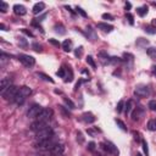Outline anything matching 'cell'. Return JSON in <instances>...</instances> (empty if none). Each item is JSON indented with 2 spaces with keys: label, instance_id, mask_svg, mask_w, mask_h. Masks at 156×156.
<instances>
[{
  "label": "cell",
  "instance_id": "obj_9",
  "mask_svg": "<svg viewBox=\"0 0 156 156\" xmlns=\"http://www.w3.org/2000/svg\"><path fill=\"white\" fill-rule=\"evenodd\" d=\"M11 86H12V80H11V78H9V77L3 78V80H2V86H0V94L4 95L5 92H6Z\"/></svg>",
  "mask_w": 156,
  "mask_h": 156
},
{
  "label": "cell",
  "instance_id": "obj_14",
  "mask_svg": "<svg viewBox=\"0 0 156 156\" xmlns=\"http://www.w3.org/2000/svg\"><path fill=\"white\" fill-rule=\"evenodd\" d=\"M82 120H83V122H86V123H93V122H95V116L92 114V112H84L83 115H82Z\"/></svg>",
  "mask_w": 156,
  "mask_h": 156
},
{
  "label": "cell",
  "instance_id": "obj_37",
  "mask_svg": "<svg viewBox=\"0 0 156 156\" xmlns=\"http://www.w3.org/2000/svg\"><path fill=\"white\" fill-rule=\"evenodd\" d=\"M82 54H83V48H82V46H80V48H77V49H76L74 55H76L77 57H81V56H82Z\"/></svg>",
  "mask_w": 156,
  "mask_h": 156
},
{
  "label": "cell",
  "instance_id": "obj_47",
  "mask_svg": "<svg viewBox=\"0 0 156 156\" xmlns=\"http://www.w3.org/2000/svg\"><path fill=\"white\" fill-rule=\"evenodd\" d=\"M19 44L22 45V46H26V45H27V42H26L23 38H20V39H19Z\"/></svg>",
  "mask_w": 156,
  "mask_h": 156
},
{
  "label": "cell",
  "instance_id": "obj_27",
  "mask_svg": "<svg viewBox=\"0 0 156 156\" xmlns=\"http://www.w3.org/2000/svg\"><path fill=\"white\" fill-rule=\"evenodd\" d=\"M148 129L151 131V132H155L156 131V120H150L148 122Z\"/></svg>",
  "mask_w": 156,
  "mask_h": 156
},
{
  "label": "cell",
  "instance_id": "obj_3",
  "mask_svg": "<svg viewBox=\"0 0 156 156\" xmlns=\"http://www.w3.org/2000/svg\"><path fill=\"white\" fill-rule=\"evenodd\" d=\"M17 57H19L20 62H21L23 66H26V67H32V66H34V63H36V59H34L33 56H31V55L20 54Z\"/></svg>",
  "mask_w": 156,
  "mask_h": 156
},
{
  "label": "cell",
  "instance_id": "obj_5",
  "mask_svg": "<svg viewBox=\"0 0 156 156\" xmlns=\"http://www.w3.org/2000/svg\"><path fill=\"white\" fill-rule=\"evenodd\" d=\"M101 146H103V149H104L105 151H107L109 154H112V155H115V156H118V154H120L117 146H116L114 143H111V141H104V143H101Z\"/></svg>",
  "mask_w": 156,
  "mask_h": 156
},
{
  "label": "cell",
  "instance_id": "obj_24",
  "mask_svg": "<svg viewBox=\"0 0 156 156\" xmlns=\"http://www.w3.org/2000/svg\"><path fill=\"white\" fill-rule=\"evenodd\" d=\"M132 110H133V101L132 100H128L127 104L124 105V112H126V115H129Z\"/></svg>",
  "mask_w": 156,
  "mask_h": 156
},
{
  "label": "cell",
  "instance_id": "obj_48",
  "mask_svg": "<svg viewBox=\"0 0 156 156\" xmlns=\"http://www.w3.org/2000/svg\"><path fill=\"white\" fill-rule=\"evenodd\" d=\"M37 156H61V155H54V154H40Z\"/></svg>",
  "mask_w": 156,
  "mask_h": 156
},
{
  "label": "cell",
  "instance_id": "obj_42",
  "mask_svg": "<svg viewBox=\"0 0 156 156\" xmlns=\"http://www.w3.org/2000/svg\"><path fill=\"white\" fill-rule=\"evenodd\" d=\"M77 12L80 14L81 16H83V17H87V12H86L83 9H81V8H77Z\"/></svg>",
  "mask_w": 156,
  "mask_h": 156
},
{
  "label": "cell",
  "instance_id": "obj_45",
  "mask_svg": "<svg viewBox=\"0 0 156 156\" xmlns=\"http://www.w3.org/2000/svg\"><path fill=\"white\" fill-rule=\"evenodd\" d=\"M22 32H23L25 34H27L28 37H32V38L34 37V36H33V33H32L31 31H28V29H26V28H23V29H22Z\"/></svg>",
  "mask_w": 156,
  "mask_h": 156
},
{
  "label": "cell",
  "instance_id": "obj_17",
  "mask_svg": "<svg viewBox=\"0 0 156 156\" xmlns=\"http://www.w3.org/2000/svg\"><path fill=\"white\" fill-rule=\"evenodd\" d=\"M62 49L66 51V53H70L72 50V40L71 39H66L63 43H62Z\"/></svg>",
  "mask_w": 156,
  "mask_h": 156
},
{
  "label": "cell",
  "instance_id": "obj_51",
  "mask_svg": "<svg viewBox=\"0 0 156 156\" xmlns=\"http://www.w3.org/2000/svg\"><path fill=\"white\" fill-rule=\"evenodd\" d=\"M0 29H3V31H6V29H5V25H3V23L0 25Z\"/></svg>",
  "mask_w": 156,
  "mask_h": 156
},
{
  "label": "cell",
  "instance_id": "obj_44",
  "mask_svg": "<svg viewBox=\"0 0 156 156\" xmlns=\"http://www.w3.org/2000/svg\"><path fill=\"white\" fill-rule=\"evenodd\" d=\"M126 17L128 19V21H129V23H131V25H133V23H134V20H133V16H132L131 14H126Z\"/></svg>",
  "mask_w": 156,
  "mask_h": 156
},
{
  "label": "cell",
  "instance_id": "obj_12",
  "mask_svg": "<svg viewBox=\"0 0 156 156\" xmlns=\"http://www.w3.org/2000/svg\"><path fill=\"white\" fill-rule=\"evenodd\" d=\"M14 12L17 15V16H25L27 14V10L23 5H20V4H16L14 5Z\"/></svg>",
  "mask_w": 156,
  "mask_h": 156
},
{
  "label": "cell",
  "instance_id": "obj_26",
  "mask_svg": "<svg viewBox=\"0 0 156 156\" xmlns=\"http://www.w3.org/2000/svg\"><path fill=\"white\" fill-rule=\"evenodd\" d=\"M59 110L61 111V114L66 117V118H70L71 117V114H70V111L68 110H66V107L65 106H62V105H59Z\"/></svg>",
  "mask_w": 156,
  "mask_h": 156
},
{
  "label": "cell",
  "instance_id": "obj_25",
  "mask_svg": "<svg viewBox=\"0 0 156 156\" xmlns=\"http://www.w3.org/2000/svg\"><path fill=\"white\" fill-rule=\"evenodd\" d=\"M73 81V72H72V70L68 67V70H67V74L65 76V82L67 83V82H72Z\"/></svg>",
  "mask_w": 156,
  "mask_h": 156
},
{
  "label": "cell",
  "instance_id": "obj_8",
  "mask_svg": "<svg viewBox=\"0 0 156 156\" xmlns=\"http://www.w3.org/2000/svg\"><path fill=\"white\" fill-rule=\"evenodd\" d=\"M42 111H43V107H42L40 105L33 104V105L29 107V110H28V112H27V116H28L29 118H37Z\"/></svg>",
  "mask_w": 156,
  "mask_h": 156
},
{
  "label": "cell",
  "instance_id": "obj_13",
  "mask_svg": "<svg viewBox=\"0 0 156 156\" xmlns=\"http://www.w3.org/2000/svg\"><path fill=\"white\" fill-rule=\"evenodd\" d=\"M144 115V110L141 107H137L133 110V114H132V120L133 121H139L140 117H143Z\"/></svg>",
  "mask_w": 156,
  "mask_h": 156
},
{
  "label": "cell",
  "instance_id": "obj_20",
  "mask_svg": "<svg viewBox=\"0 0 156 156\" xmlns=\"http://www.w3.org/2000/svg\"><path fill=\"white\" fill-rule=\"evenodd\" d=\"M37 76L39 77V78H42V80H44V81H46V82H50V83H54V80L50 77V76H48V74H45V73H43V72H37Z\"/></svg>",
  "mask_w": 156,
  "mask_h": 156
},
{
  "label": "cell",
  "instance_id": "obj_22",
  "mask_svg": "<svg viewBox=\"0 0 156 156\" xmlns=\"http://www.w3.org/2000/svg\"><path fill=\"white\" fill-rule=\"evenodd\" d=\"M137 14H138L140 17H144V16L148 14V6H146V5H144V6L138 8V9H137Z\"/></svg>",
  "mask_w": 156,
  "mask_h": 156
},
{
  "label": "cell",
  "instance_id": "obj_53",
  "mask_svg": "<svg viewBox=\"0 0 156 156\" xmlns=\"http://www.w3.org/2000/svg\"><path fill=\"white\" fill-rule=\"evenodd\" d=\"M137 156H143V155H141L140 152H137Z\"/></svg>",
  "mask_w": 156,
  "mask_h": 156
},
{
  "label": "cell",
  "instance_id": "obj_49",
  "mask_svg": "<svg viewBox=\"0 0 156 156\" xmlns=\"http://www.w3.org/2000/svg\"><path fill=\"white\" fill-rule=\"evenodd\" d=\"M151 70H152V73H154V76L156 77V65H154V66L151 67Z\"/></svg>",
  "mask_w": 156,
  "mask_h": 156
},
{
  "label": "cell",
  "instance_id": "obj_32",
  "mask_svg": "<svg viewBox=\"0 0 156 156\" xmlns=\"http://www.w3.org/2000/svg\"><path fill=\"white\" fill-rule=\"evenodd\" d=\"M98 132H100V131H99V129H93V128H89V129H87V133H88L90 137H97Z\"/></svg>",
  "mask_w": 156,
  "mask_h": 156
},
{
  "label": "cell",
  "instance_id": "obj_10",
  "mask_svg": "<svg viewBox=\"0 0 156 156\" xmlns=\"http://www.w3.org/2000/svg\"><path fill=\"white\" fill-rule=\"evenodd\" d=\"M48 127V123L46 122H40V121H36V122H33L32 124H31V131H33V132H39V131H42V129H44V128H46Z\"/></svg>",
  "mask_w": 156,
  "mask_h": 156
},
{
  "label": "cell",
  "instance_id": "obj_34",
  "mask_svg": "<svg viewBox=\"0 0 156 156\" xmlns=\"http://www.w3.org/2000/svg\"><path fill=\"white\" fill-rule=\"evenodd\" d=\"M148 106H149V109L151 111H156V100H150L149 104H148Z\"/></svg>",
  "mask_w": 156,
  "mask_h": 156
},
{
  "label": "cell",
  "instance_id": "obj_43",
  "mask_svg": "<svg viewBox=\"0 0 156 156\" xmlns=\"http://www.w3.org/2000/svg\"><path fill=\"white\" fill-rule=\"evenodd\" d=\"M88 149H89L90 151H94V150H95V143H94V141H90V143L88 144Z\"/></svg>",
  "mask_w": 156,
  "mask_h": 156
},
{
  "label": "cell",
  "instance_id": "obj_30",
  "mask_svg": "<svg viewBox=\"0 0 156 156\" xmlns=\"http://www.w3.org/2000/svg\"><path fill=\"white\" fill-rule=\"evenodd\" d=\"M66 72H67V68H65V66H62V67H61V68L57 71V73H56V74H57L59 77H61V78H65Z\"/></svg>",
  "mask_w": 156,
  "mask_h": 156
},
{
  "label": "cell",
  "instance_id": "obj_41",
  "mask_svg": "<svg viewBox=\"0 0 156 156\" xmlns=\"http://www.w3.org/2000/svg\"><path fill=\"white\" fill-rule=\"evenodd\" d=\"M103 19H104V20H109V21H114V20H115L114 16L110 15V14H103Z\"/></svg>",
  "mask_w": 156,
  "mask_h": 156
},
{
  "label": "cell",
  "instance_id": "obj_40",
  "mask_svg": "<svg viewBox=\"0 0 156 156\" xmlns=\"http://www.w3.org/2000/svg\"><path fill=\"white\" fill-rule=\"evenodd\" d=\"M123 107H124V103L121 100L118 104H117V107H116V110H117V112H122L123 111Z\"/></svg>",
  "mask_w": 156,
  "mask_h": 156
},
{
  "label": "cell",
  "instance_id": "obj_52",
  "mask_svg": "<svg viewBox=\"0 0 156 156\" xmlns=\"http://www.w3.org/2000/svg\"><path fill=\"white\" fill-rule=\"evenodd\" d=\"M152 25H154V26H155V28H156V19H155V20H152Z\"/></svg>",
  "mask_w": 156,
  "mask_h": 156
},
{
  "label": "cell",
  "instance_id": "obj_46",
  "mask_svg": "<svg viewBox=\"0 0 156 156\" xmlns=\"http://www.w3.org/2000/svg\"><path fill=\"white\" fill-rule=\"evenodd\" d=\"M49 43L53 44V45H55V46H57V48L60 46V43L57 40H55V39H49Z\"/></svg>",
  "mask_w": 156,
  "mask_h": 156
},
{
  "label": "cell",
  "instance_id": "obj_15",
  "mask_svg": "<svg viewBox=\"0 0 156 156\" xmlns=\"http://www.w3.org/2000/svg\"><path fill=\"white\" fill-rule=\"evenodd\" d=\"M98 28H99V29H101L103 32H107V33H110V32H112V31H114V26H112V25L104 23V22L98 23Z\"/></svg>",
  "mask_w": 156,
  "mask_h": 156
},
{
  "label": "cell",
  "instance_id": "obj_39",
  "mask_svg": "<svg viewBox=\"0 0 156 156\" xmlns=\"http://www.w3.org/2000/svg\"><path fill=\"white\" fill-rule=\"evenodd\" d=\"M77 141L80 143V144H82V143L84 141V137H83V134H82L81 132H78V133H77Z\"/></svg>",
  "mask_w": 156,
  "mask_h": 156
},
{
  "label": "cell",
  "instance_id": "obj_35",
  "mask_svg": "<svg viewBox=\"0 0 156 156\" xmlns=\"http://www.w3.org/2000/svg\"><path fill=\"white\" fill-rule=\"evenodd\" d=\"M32 48H33L36 51H38V53H42V51H43L42 45H40V44H38V43H33V44H32Z\"/></svg>",
  "mask_w": 156,
  "mask_h": 156
},
{
  "label": "cell",
  "instance_id": "obj_38",
  "mask_svg": "<svg viewBox=\"0 0 156 156\" xmlns=\"http://www.w3.org/2000/svg\"><path fill=\"white\" fill-rule=\"evenodd\" d=\"M63 100H65V103H66V105L67 106H70V109H76V105L70 100V99H67V98H63Z\"/></svg>",
  "mask_w": 156,
  "mask_h": 156
},
{
  "label": "cell",
  "instance_id": "obj_1",
  "mask_svg": "<svg viewBox=\"0 0 156 156\" xmlns=\"http://www.w3.org/2000/svg\"><path fill=\"white\" fill-rule=\"evenodd\" d=\"M56 143H59V141L56 140V138L54 135L50 139H46V140H43V141H37L34 146H36V149H39V150H43V151H50Z\"/></svg>",
  "mask_w": 156,
  "mask_h": 156
},
{
  "label": "cell",
  "instance_id": "obj_29",
  "mask_svg": "<svg viewBox=\"0 0 156 156\" xmlns=\"http://www.w3.org/2000/svg\"><path fill=\"white\" fill-rule=\"evenodd\" d=\"M87 62H88V65H90L92 66V68H97V63H95V61H94V59H93V56H87Z\"/></svg>",
  "mask_w": 156,
  "mask_h": 156
},
{
  "label": "cell",
  "instance_id": "obj_11",
  "mask_svg": "<svg viewBox=\"0 0 156 156\" xmlns=\"http://www.w3.org/2000/svg\"><path fill=\"white\" fill-rule=\"evenodd\" d=\"M63 151H65V146H63L61 143H56L49 152H50V154H54V155H62Z\"/></svg>",
  "mask_w": 156,
  "mask_h": 156
},
{
  "label": "cell",
  "instance_id": "obj_33",
  "mask_svg": "<svg viewBox=\"0 0 156 156\" xmlns=\"http://www.w3.org/2000/svg\"><path fill=\"white\" fill-rule=\"evenodd\" d=\"M141 145H143V150H144V154L146 156H149V148H148V143L145 140H141Z\"/></svg>",
  "mask_w": 156,
  "mask_h": 156
},
{
  "label": "cell",
  "instance_id": "obj_23",
  "mask_svg": "<svg viewBox=\"0 0 156 156\" xmlns=\"http://www.w3.org/2000/svg\"><path fill=\"white\" fill-rule=\"evenodd\" d=\"M54 29H55V32L59 33V34H65V33H66V29H65V27H63L61 23H56V25L54 26Z\"/></svg>",
  "mask_w": 156,
  "mask_h": 156
},
{
  "label": "cell",
  "instance_id": "obj_16",
  "mask_svg": "<svg viewBox=\"0 0 156 156\" xmlns=\"http://www.w3.org/2000/svg\"><path fill=\"white\" fill-rule=\"evenodd\" d=\"M44 9H45V4H44V3H37V4L33 6L32 11H33L34 15H38V14H40Z\"/></svg>",
  "mask_w": 156,
  "mask_h": 156
},
{
  "label": "cell",
  "instance_id": "obj_6",
  "mask_svg": "<svg viewBox=\"0 0 156 156\" xmlns=\"http://www.w3.org/2000/svg\"><path fill=\"white\" fill-rule=\"evenodd\" d=\"M134 95H137L138 98H146L150 95V88L148 86H138L134 90Z\"/></svg>",
  "mask_w": 156,
  "mask_h": 156
},
{
  "label": "cell",
  "instance_id": "obj_19",
  "mask_svg": "<svg viewBox=\"0 0 156 156\" xmlns=\"http://www.w3.org/2000/svg\"><path fill=\"white\" fill-rule=\"evenodd\" d=\"M146 54H148V56H149L150 59H152V60L156 61V48H154V46L148 48V49H146Z\"/></svg>",
  "mask_w": 156,
  "mask_h": 156
},
{
  "label": "cell",
  "instance_id": "obj_31",
  "mask_svg": "<svg viewBox=\"0 0 156 156\" xmlns=\"http://www.w3.org/2000/svg\"><path fill=\"white\" fill-rule=\"evenodd\" d=\"M145 32L149 33V34H155L156 33V28L152 27V26H146L145 27Z\"/></svg>",
  "mask_w": 156,
  "mask_h": 156
},
{
  "label": "cell",
  "instance_id": "obj_7",
  "mask_svg": "<svg viewBox=\"0 0 156 156\" xmlns=\"http://www.w3.org/2000/svg\"><path fill=\"white\" fill-rule=\"evenodd\" d=\"M53 110L51 109H43V111L39 114V116L37 117V121H40V122H49L53 117Z\"/></svg>",
  "mask_w": 156,
  "mask_h": 156
},
{
  "label": "cell",
  "instance_id": "obj_4",
  "mask_svg": "<svg viewBox=\"0 0 156 156\" xmlns=\"http://www.w3.org/2000/svg\"><path fill=\"white\" fill-rule=\"evenodd\" d=\"M17 93H19V88H17L16 86H11V87L5 92V94L3 95V98H4L5 100H8V101H15V98H16Z\"/></svg>",
  "mask_w": 156,
  "mask_h": 156
},
{
  "label": "cell",
  "instance_id": "obj_21",
  "mask_svg": "<svg viewBox=\"0 0 156 156\" xmlns=\"http://www.w3.org/2000/svg\"><path fill=\"white\" fill-rule=\"evenodd\" d=\"M25 100H26V97H23V95L20 93V89H19V93H17V95H16V98H15V101H14V103H16L17 105H21V104H23V103H25Z\"/></svg>",
  "mask_w": 156,
  "mask_h": 156
},
{
  "label": "cell",
  "instance_id": "obj_28",
  "mask_svg": "<svg viewBox=\"0 0 156 156\" xmlns=\"http://www.w3.org/2000/svg\"><path fill=\"white\" fill-rule=\"evenodd\" d=\"M115 122H116V124L120 127V129H122V131L127 132V127H126V124H124V122H123V121H121V120L116 118V120H115Z\"/></svg>",
  "mask_w": 156,
  "mask_h": 156
},
{
  "label": "cell",
  "instance_id": "obj_2",
  "mask_svg": "<svg viewBox=\"0 0 156 156\" xmlns=\"http://www.w3.org/2000/svg\"><path fill=\"white\" fill-rule=\"evenodd\" d=\"M51 137H54V131L51 127H46L39 132L36 133V139L37 141H43V140H46V139H50Z\"/></svg>",
  "mask_w": 156,
  "mask_h": 156
},
{
  "label": "cell",
  "instance_id": "obj_36",
  "mask_svg": "<svg viewBox=\"0 0 156 156\" xmlns=\"http://www.w3.org/2000/svg\"><path fill=\"white\" fill-rule=\"evenodd\" d=\"M8 8H9V5L6 3H4V2L0 3V11H2V12H6L8 11Z\"/></svg>",
  "mask_w": 156,
  "mask_h": 156
},
{
  "label": "cell",
  "instance_id": "obj_50",
  "mask_svg": "<svg viewBox=\"0 0 156 156\" xmlns=\"http://www.w3.org/2000/svg\"><path fill=\"white\" fill-rule=\"evenodd\" d=\"M132 8V5H131V3H126V10H129Z\"/></svg>",
  "mask_w": 156,
  "mask_h": 156
},
{
  "label": "cell",
  "instance_id": "obj_18",
  "mask_svg": "<svg viewBox=\"0 0 156 156\" xmlns=\"http://www.w3.org/2000/svg\"><path fill=\"white\" fill-rule=\"evenodd\" d=\"M20 93L23 95V97H29L31 95V93H32V89L29 88V87H27V86H23V87H21L20 88Z\"/></svg>",
  "mask_w": 156,
  "mask_h": 156
}]
</instances>
